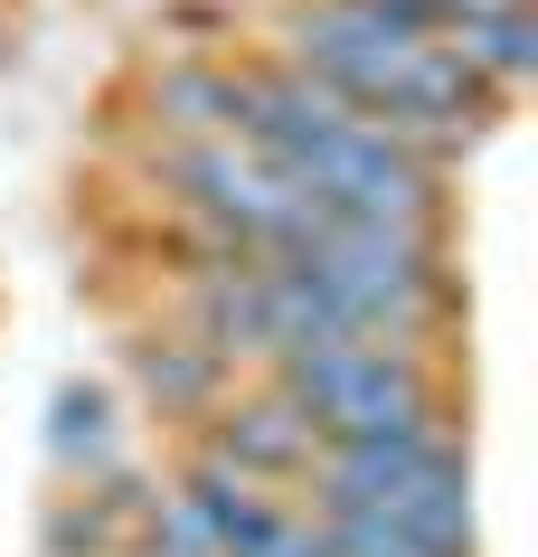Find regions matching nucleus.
I'll return each mask as SVG.
<instances>
[{
	"label": "nucleus",
	"mask_w": 538,
	"mask_h": 557,
	"mask_svg": "<svg viewBox=\"0 0 538 557\" xmlns=\"http://www.w3.org/2000/svg\"><path fill=\"white\" fill-rule=\"evenodd\" d=\"M199 454H217L227 472L265 482V492H302V482H312V463H322V435L302 425V407H293L274 379H227V397L209 407Z\"/></svg>",
	"instance_id": "nucleus-5"
},
{
	"label": "nucleus",
	"mask_w": 538,
	"mask_h": 557,
	"mask_svg": "<svg viewBox=\"0 0 538 557\" xmlns=\"http://www.w3.org/2000/svg\"><path fill=\"white\" fill-rule=\"evenodd\" d=\"M133 557H151V548H133Z\"/></svg>",
	"instance_id": "nucleus-10"
},
{
	"label": "nucleus",
	"mask_w": 538,
	"mask_h": 557,
	"mask_svg": "<svg viewBox=\"0 0 538 557\" xmlns=\"http://www.w3.org/2000/svg\"><path fill=\"white\" fill-rule=\"evenodd\" d=\"M265 379L302 407V425L322 444H378V435L453 425L445 416V369H435L425 341H322V350H293Z\"/></svg>",
	"instance_id": "nucleus-3"
},
{
	"label": "nucleus",
	"mask_w": 538,
	"mask_h": 557,
	"mask_svg": "<svg viewBox=\"0 0 538 557\" xmlns=\"http://www.w3.org/2000/svg\"><path fill=\"white\" fill-rule=\"evenodd\" d=\"M312 510V500H302ZM322 520V548L330 557H435V548H416L406 529H388V520H359V510H312Z\"/></svg>",
	"instance_id": "nucleus-8"
},
{
	"label": "nucleus",
	"mask_w": 538,
	"mask_h": 557,
	"mask_svg": "<svg viewBox=\"0 0 538 557\" xmlns=\"http://www.w3.org/2000/svg\"><path fill=\"white\" fill-rule=\"evenodd\" d=\"M48 444H58L66 472L86 463V482H95V472H114V454H123L114 397H104V387H66V397H58V435H48Z\"/></svg>",
	"instance_id": "nucleus-7"
},
{
	"label": "nucleus",
	"mask_w": 538,
	"mask_h": 557,
	"mask_svg": "<svg viewBox=\"0 0 538 557\" xmlns=\"http://www.w3.org/2000/svg\"><path fill=\"white\" fill-rule=\"evenodd\" d=\"M445 58L473 76V95L491 104H520V86L538 76V10H491V20H453L445 29Z\"/></svg>",
	"instance_id": "nucleus-6"
},
{
	"label": "nucleus",
	"mask_w": 538,
	"mask_h": 557,
	"mask_svg": "<svg viewBox=\"0 0 538 557\" xmlns=\"http://www.w3.org/2000/svg\"><path fill=\"white\" fill-rule=\"evenodd\" d=\"M322 294L330 331L340 341H425L453 312V256H445V227H359V218H322L284 256Z\"/></svg>",
	"instance_id": "nucleus-1"
},
{
	"label": "nucleus",
	"mask_w": 538,
	"mask_h": 557,
	"mask_svg": "<svg viewBox=\"0 0 538 557\" xmlns=\"http://www.w3.org/2000/svg\"><path fill=\"white\" fill-rule=\"evenodd\" d=\"M151 171L171 180V199L189 208L227 256H246V264L293 256L302 236L322 227V208L302 199L265 151H246L237 133H217V143H161V151H151Z\"/></svg>",
	"instance_id": "nucleus-4"
},
{
	"label": "nucleus",
	"mask_w": 538,
	"mask_h": 557,
	"mask_svg": "<svg viewBox=\"0 0 538 557\" xmlns=\"http://www.w3.org/2000/svg\"><path fill=\"white\" fill-rule=\"evenodd\" d=\"M312 510H359V520L406 529L435 557H473V454L453 425L425 435H378V444H322L302 482Z\"/></svg>",
	"instance_id": "nucleus-2"
},
{
	"label": "nucleus",
	"mask_w": 538,
	"mask_h": 557,
	"mask_svg": "<svg viewBox=\"0 0 538 557\" xmlns=\"http://www.w3.org/2000/svg\"><path fill=\"white\" fill-rule=\"evenodd\" d=\"M435 10H445V29H453V20H491V10H529V0H435Z\"/></svg>",
	"instance_id": "nucleus-9"
}]
</instances>
